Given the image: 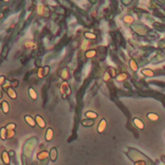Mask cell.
<instances>
[{
    "mask_svg": "<svg viewBox=\"0 0 165 165\" xmlns=\"http://www.w3.org/2000/svg\"><path fill=\"white\" fill-rule=\"evenodd\" d=\"M1 108H2V110H3V112H4L5 114H7V113L9 112V104H8L7 101H3V102H2Z\"/></svg>",
    "mask_w": 165,
    "mask_h": 165,
    "instance_id": "obj_17",
    "label": "cell"
},
{
    "mask_svg": "<svg viewBox=\"0 0 165 165\" xmlns=\"http://www.w3.org/2000/svg\"><path fill=\"white\" fill-rule=\"evenodd\" d=\"M123 20H124V21L127 22V23H131V22L134 21V18L131 17V16H125V17L123 18Z\"/></svg>",
    "mask_w": 165,
    "mask_h": 165,
    "instance_id": "obj_24",
    "label": "cell"
},
{
    "mask_svg": "<svg viewBox=\"0 0 165 165\" xmlns=\"http://www.w3.org/2000/svg\"><path fill=\"white\" fill-rule=\"evenodd\" d=\"M127 154L130 157V159L134 162L145 161L147 163V165H152L151 159L148 158L147 156H145L143 154H141L140 152H138L137 149H129V152L127 153Z\"/></svg>",
    "mask_w": 165,
    "mask_h": 165,
    "instance_id": "obj_1",
    "label": "cell"
},
{
    "mask_svg": "<svg viewBox=\"0 0 165 165\" xmlns=\"http://www.w3.org/2000/svg\"><path fill=\"white\" fill-rule=\"evenodd\" d=\"M141 72L143 75H145L147 77H154V72L151 69H143Z\"/></svg>",
    "mask_w": 165,
    "mask_h": 165,
    "instance_id": "obj_12",
    "label": "cell"
},
{
    "mask_svg": "<svg viewBox=\"0 0 165 165\" xmlns=\"http://www.w3.org/2000/svg\"><path fill=\"white\" fill-rule=\"evenodd\" d=\"M94 124V121L93 119H89V118H85L82 121V125L86 126V127H90Z\"/></svg>",
    "mask_w": 165,
    "mask_h": 165,
    "instance_id": "obj_10",
    "label": "cell"
},
{
    "mask_svg": "<svg viewBox=\"0 0 165 165\" xmlns=\"http://www.w3.org/2000/svg\"><path fill=\"white\" fill-rule=\"evenodd\" d=\"M162 161H165V157L164 156H162Z\"/></svg>",
    "mask_w": 165,
    "mask_h": 165,
    "instance_id": "obj_32",
    "label": "cell"
},
{
    "mask_svg": "<svg viewBox=\"0 0 165 165\" xmlns=\"http://www.w3.org/2000/svg\"><path fill=\"white\" fill-rule=\"evenodd\" d=\"M53 138V128H48L47 129V132H46V140L48 142L52 141Z\"/></svg>",
    "mask_w": 165,
    "mask_h": 165,
    "instance_id": "obj_11",
    "label": "cell"
},
{
    "mask_svg": "<svg viewBox=\"0 0 165 165\" xmlns=\"http://www.w3.org/2000/svg\"><path fill=\"white\" fill-rule=\"evenodd\" d=\"M47 157H48V153L47 152H42L38 155V158L39 159H45V158H47Z\"/></svg>",
    "mask_w": 165,
    "mask_h": 165,
    "instance_id": "obj_25",
    "label": "cell"
},
{
    "mask_svg": "<svg viewBox=\"0 0 165 165\" xmlns=\"http://www.w3.org/2000/svg\"><path fill=\"white\" fill-rule=\"evenodd\" d=\"M129 65H130V67H131V69L133 71H137L138 70V65H137L136 61H135L134 59H131V60L129 61Z\"/></svg>",
    "mask_w": 165,
    "mask_h": 165,
    "instance_id": "obj_18",
    "label": "cell"
},
{
    "mask_svg": "<svg viewBox=\"0 0 165 165\" xmlns=\"http://www.w3.org/2000/svg\"><path fill=\"white\" fill-rule=\"evenodd\" d=\"M7 92H8V95H9V96H10L12 99H16V98H17V93L15 92L14 89L9 88L8 90H7Z\"/></svg>",
    "mask_w": 165,
    "mask_h": 165,
    "instance_id": "obj_21",
    "label": "cell"
},
{
    "mask_svg": "<svg viewBox=\"0 0 165 165\" xmlns=\"http://www.w3.org/2000/svg\"><path fill=\"white\" fill-rule=\"evenodd\" d=\"M49 156H50V159L54 162L56 159H57V149L56 148H52L51 151L49 153Z\"/></svg>",
    "mask_w": 165,
    "mask_h": 165,
    "instance_id": "obj_6",
    "label": "cell"
},
{
    "mask_svg": "<svg viewBox=\"0 0 165 165\" xmlns=\"http://www.w3.org/2000/svg\"><path fill=\"white\" fill-rule=\"evenodd\" d=\"M131 2L132 1H130V0H126V1H125V0H123V1H122V3L124 5H129V4H131Z\"/></svg>",
    "mask_w": 165,
    "mask_h": 165,
    "instance_id": "obj_30",
    "label": "cell"
},
{
    "mask_svg": "<svg viewBox=\"0 0 165 165\" xmlns=\"http://www.w3.org/2000/svg\"><path fill=\"white\" fill-rule=\"evenodd\" d=\"M97 54V51L96 50H89L85 53V57L86 58H92Z\"/></svg>",
    "mask_w": 165,
    "mask_h": 165,
    "instance_id": "obj_13",
    "label": "cell"
},
{
    "mask_svg": "<svg viewBox=\"0 0 165 165\" xmlns=\"http://www.w3.org/2000/svg\"><path fill=\"white\" fill-rule=\"evenodd\" d=\"M0 98H1V93H0Z\"/></svg>",
    "mask_w": 165,
    "mask_h": 165,
    "instance_id": "obj_33",
    "label": "cell"
},
{
    "mask_svg": "<svg viewBox=\"0 0 165 165\" xmlns=\"http://www.w3.org/2000/svg\"><path fill=\"white\" fill-rule=\"evenodd\" d=\"M61 77L64 79V80H68L69 78H70V76H69V75H70V73H69V71H68V69H63L62 71H61Z\"/></svg>",
    "mask_w": 165,
    "mask_h": 165,
    "instance_id": "obj_16",
    "label": "cell"
},
{
    "mask_svg": "<svg viewBox=\"0 0 165 165\" xmlns=\"http://www.w3.org/2000/svg\"><path fill=\"white\" fill-rule=\"evenodd\" d=\"M135 165H147V163L145 161H138V162H135Z\"/></svg>",
    "mask_w": 165,
    "mask_h": 165,
    "instance_id": "obj_29",
    "label": "cell"
},
{
    "mask_svg": "<svg viewBox=\"0 0 165 165\" xmlns=\"http://www.w3.org/2000/svg\"><path fill=\"white\" fill-rule=\"evenodd\" d=\"M159 48H165V40L159 42Z\"/></svg>",
    "mask_w": 165,
    "mask_h": 165,
    "instance_id": "obj_28",
    "label": "cell"
},
{
    "mask_svg": "<svg viewBox=\"0 0 165 165\" xmlns=\"http://www.w3.org/2000/svg\"><path fill=\"white\" fill-rule=\"evenodd\" d=\"M132 28H134V30L136 31L138 34H140V35H146L147 32H148V30H147V29H146L144 26H140V25H138V24L132 26Z\"/></svg>",
    "mask_w": 165,
    "mask_h": 165,
    "instance_id": "obj_5",
    "label": "cell"
},
{
    "mask_svg": "<svg viewBox=\"0 0 165 165\" xmlns=\"http://www.w3.org/2000/svg\"><path fill=\"white\" fill-rule=\"evenodd\" d=\"M108 72H109V74L111 75V77H112V78H115V77L117 76V72H116V69H114V68H109Z\"/></svg>",
    "mask_w": 165,
    "mask_h": 165,
    "instance_id": "obj_26",
    "label": "cell"
},
{
    "mask_svg": "<svg viewBox=\"0 0 165 165\" xmlns=\"http://www.w3.org/2000/svg\"><path fill=\"white\" fill-rule=\"evenodd\" d=\"M85 37L86 39H89V40H94V39H96V35L94 33H91V32H85Z\"/></svg>",
    "mask_w": 165,
    "mask_h": 165,
    "instance_id": "obj_19",
    "label": "cell"
},
{
    "mask_svg": "<svg viewBox=\"0 0 165 165\" xmlns=\"http://www.w3.org/2000/svg\"><path fill=\"white\" fill-rule=\"evenodd\" d=\"M127 78H128V75H127V74L122 73V74H119L118 76L117 77V80L118 82H121V81H124V80L127 79Z\"/></svg>",
    "mask_w": 165,
    "mask_h": 165,
    "instance_id": "obj_22",
    "label": "cell"
},
{
    "mask_svg": "<svg viewBox=\"0 0 165 165\" xmlns=\"http://www.w3.org/2000/svg\"><path fill=\"white\" fill-rule=\"evenodd\" d=\"M2 159H3L4 163L9 164V162H10V157H9V155H8V153L5 152V151H4L3 154H2Z\"/></svg>",
    "mask_w": 165,
    "mask_h": 165,
    "instance_id": "obj_20",
    "label": "cell"
},
{
    "mask_svg": "<svg viewBox=\"0 0 165 165\" xmlns=\"http://www.w3.org/2000/svg\"><path fill=\"white\" fill-rule=\"evenodd\" d=\"M60 90H61V93H62V95L64 97H66V96H68V95L71 94V89H70V87H69V85H68L67 83H63L61 85Z\"/></svg>",
    "mask_w": 165,
    "mask_h": 165,
    "instance_id": "obj_2",
    "label": "cell"
},
{
    "mask_svg": "<svg viewBox=\"0 0 165 165\" xmlns=\"http://www.w3.org/2000/svg\"><path fill=\"white\" fill-rule=\"evenodd\" d=\"M4 80H5V78H4L3 76H1V77H0V85H3V82H4Z\"/></svg>",
    "mask_w": 165,
    "mask_h": 165,
    "instance_id": "obj_31",
    "label": "cell"
},
{
    "mask_svg": "<svg viewBox=\"0 0 165 165\" xmlns=\"http://www.w3.org/2000/svg\"><path fill=\"white\" fill-rule=\"evenodd\" d=\"M85 117H86V118L93 119V121H94L95 118H97L98 114H97L96 112H93V111H87V112H85Z\"/></svg>",
    "mask_w": 165,
    "mask_h": 165,
    "instance_id": "obj_7",
    "label": "cell"
},
{
    "mask_svg": "<svg viewBox=\"0 0 165 165\" xmlns=\"http://www.w3.org/2000/svg\"><path fill=\"white\" fill-rule=\"evenodd\" d=\"M133 123H134L135 126H136L138 129H140V130H144L145 129V123L143 122L142 119H140L138 117H134L133 118Z\"/></svg>",
    "mask_w": 165,
    "mask_h": 165,
    "instance_id": "obj_4",
    "label": "cell"
},
{
    "mask_svg": "<svg viewBox=\"0 0 165 165\" xmlns=\"http://www.w3.org/2000/svg\"><path fill=\"white\" fill-rule=\"evenodd\" d=\"M24 121L26 122V123H27L28 125H30L31 127H34V126L36 125V122L34 121V119H33L30 116H25V117H24Z\"/></svg>",
    "mask_w": 165,
    "mask_h": 165,
    "instance_id": "obj_8",
    "label": "cell"
},
{
    "mask_svg": "<svg viewBox=\"0 0 165 165\" xmlns=\"http://www.w3.org/2000/svg\"><path fill=\"white\" fill-rule=\"evenodd\" d=\"M111 78H112V77H111V75L109 74V72H106V73H105V75H104V77H103V80H104L105 82H108Z\"/></svg>",
    "mask_w": 165,
    "mask_h": 165,
    "instance_id": "obj_27",
    "label": "cell"
},
{
    "mask_svg": "<svg viewBox=\"0 0 165 165\" xmlns=\"http://www.w3.org/2000/svg\"><path fill=\"white\" fill-rule=\"evenodd\" d=\"M147 117H148L149 119H151L152 122H156L158 119V115L155 114V113H149Z\"/></svg>",
    "mask_w": 165,
    "mask_h": 165,
    "instance_id": "obj_15",
    "label": "cell"
},
{
    "mask_svg": "<svg viewBox=\"0 0 165 165\" xmlns=\"http://www.w3.org/2000/svg\"><path fill=\"white\" fill-rule=\"evenodd\" d=\"M36 123L41 127V128H45V126H46V122H45L44 118L40 116H36Z\"/></svg>",
    "mask_w": 165,
    "mask_h": 165,
    "instance_id": "obj_9",
    "label": "cell"
},
{
    "mask_svg": "<svg viewBox=\"0 0 165 165\" xmlns=\"http://www.w3.org/2000/svg\"><path fill=\"white\" fill-rule=\"evenodd\" d=\"M28 92H29V96H30L33 100H36L37 99V92H36V90L33 88V87H30L28 89Z\"/></svg>",
    "mask_w": 165,
    "mask_h": 165,
    "instance_id": "obj_14",
    "label": "cell"
},
{
    "mask_svg": "<svg viewBox=\"0 0 165 165\" xmlns=\"http://www.w3.org/2000/svg\"><path fill=\"white\" fill-rule=\"evenodd\" d=\"M0 108H1V105H0Z\"/></svg>",
    "mask_w": 165,
    "mask_h": 165,
    "instance_id": "obj_34",
    "label": "cell"
},
{
    "mask_svg": "<svg viewBox=\"0 0 165 165\" xmlns=\"http://www.w3.org/2000/svg\"><path fill=\"white\" fill-rule=\"evenodd\" d=\"M154 27H155V29L157 28L158 30H164V29H165V25H163V24H161L159 22H154Z\"/></svg>",
    "mask_w": 165,
    "mask_h": 165,
    "instance_id": "obj_23",
    "label": "cell"
},
{
    "mask_svg": "<svg viewBox=\"0 0 165 165\" xmlns=\"http://www.w3.org/2000/svg\"><path fill=\"white\" fill-rule=\"evenodd\" d=\"M106 127H107V121L105 118H102L101 121L99 122L98 126H97L98 133H103L105 130H106Z\"/></svg>",
    "mask_w": 165,
    "mask_h": 165,
    "instance_id": "obj_3",
    "label": "cell"
}]
</instances>
